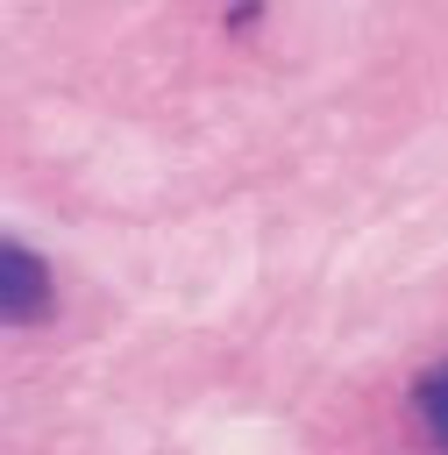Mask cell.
Segmentation results:
<instances>
[{
    "mask_svg": "<svg viewBox=\"0 0 448 455\" xmlns=\"http://www.w3.org/2000/svg\"><path fill=\"white\" fill-rule=\"evenodd\" d=\"M412 405H420L427 434H434V441L448 448V355H441V363H434V370H427V377L412 384Z\"/></svg>",
    "mask_w": 448,
    "mask_h": 455,
    "instance_id": "2",
    "label": "cell"
},
{
    "mask_svg": "<svg viewBox=\"0 0 448 455\" xmlns=\"http://www.w3.org/2000/svg\"><path fill=\"white\" fill-rule=\"evenodd\" d=\"M50 306H57L50 263H43L36 249H21V242L0 235V327H28V320H43Z\"/></svg>",
    "mask_w": 448,
    "mask_h": 455,
    "instance_id": "1",
    "label": "cell"
}]
</instances>
